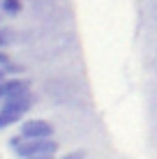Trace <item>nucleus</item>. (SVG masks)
Here are the masks:
<instances>
[{"mask_svg": "<svg viewBox=\"0 0 157 159\" xmlns=\"http://www.w3.org/2000/svg\"><path fill=\"white\" fill-rule=\"evenodd\" d=\"M58 143L53 139H23V143L14 150L16 157L25 159L32 155H56Z\"/></svg>", "mask_w": 157, "mask_h": 159, "instance_id": "nucleus-1", "label": "nucleus"}, {"mask_svg": "<svg viewBox=\"0 0 157 159\" xmlns=\"http://www.w3.org/2000/svg\"><path fill=\"white\" fill-rule=\"evenodd\" d=\"M19 134L23 136V139H53L56 127H53L48 120L30 118V120H23V122H21Z\"/></svg>", "mask_w": 157, "mask_h": 159, "instance_id": "nucleus-2", "label": "nucleus"}, {"mask_svg": "<svg viewBox=\"0 0 157 159\" xmlns=\"http://www.w3.org/2000/svg\"><path fill=\"white\" fill-rule=\"evenodd\" d=\"M35 104V95L28 90V92H21V95H14V97H5L0 108L2 111H14V113H28Z\"/></svg>", "mask_w": 157, "mask_h": 159, "instance_id": "nucleus-3", "label": "nucleus"}, {"mask_svg": "<svg viewBox=\"0 0 157 159\" xmlns=\"http://www.w3.org/2000/svg\"><path fill=\"white\" fill-rule=\"evenodd\" d=\"M28 90H30V81L23 79V76H9V79L2 81L5 97H14V95H21V92H28Z\"/></svg>", "mask_w": 157, "mask_h": 159, "instance_id": "nucleus-4", "label": "nucleus"}, {"mask_svg": "<svg viewBox=\"0 0 157 159\" xmlns=\"http://www.w3.org/2000/svg\"><path fill=\"white\" fill-rule=\"evenodd\" d=\"M23 116L25 113H14V111H2V108H0V129H7V127H12V125L21 122Z\"/></svg>", "mask_w": 157, "mask_h": 159, "instance_id": "nucleus-5", "label": "nucleus"}, {"mask_svg": "<svg viewBox=\"0 0 157 159\" xmlns=\"http://www.w3.org/2000/svg\"><path fill=\"white\" fill-rule=\"evenodd\" d=\"M21 9H23V2H21V0H0V12L7 14V16L21 14Z\"/></svg>", "mask_w": 157, "mask_h": 159, "instance_id": "nucleus-6", "label": "nucleus"}, {"mask_svg": "<svg viewBox=\"0 0 157 159\" xmlns=\"http://www.w3.org/2000/svg\"><path fill=\"white\" fill-rule=\"evenodd\" d=\"M2 69H5V74H7V76H9V74L16 76V74H23V72H25V69H23V65H16V62H12V60H9V62L5 65Z\"/></svg>", "mask_w": 157, "mask_h": 159, "instance_id": "nucleus-7", "label": "nucleus"}, {"mask_svg": "<svg viewBox=\"0 0 157 159\" xmlns=\"http://www.w3.org/2000/svg\"><path fill=\"white\" fill-rule=\"evenodd\" d=\"M60 159H85V150L79 148V150H72V152H67V155H62Z\"/></svg>", "mask_w": 157, "mask_h": 159, "instance_id": "nucleus-8", "label": "nucleus"}, {"mask_svg": "<svg viewBox=\"0 0 157 159\" xmlns=\"http://www.w3.org/2000/svg\"><path fill=\"white\" fill-rule=\"evenodd\" d=\"M7 143H9V148H12V150H16V148H19L21 143H23V136H21V134L9 136V141H7Z\"/></svg>", "mask_w": 157, "mask_h": 159, "instance_id": "nucleus-9", "label": "nucleus"}, {"mask_svg": "<svg viewBox=\"0 0 157 159\" xmlns=\"http://www.w3.org/2000/svg\"><path fill=\"white\" fill-rule=\"evenodd\" d=\"M9 60H12V58H9V56H7V53H5V51H2V48H0V67H5V65H7V62H9Z\"/></svg>", "mask_w": 157, "mask_h": 159, "instance_id": "nucleus-10", "label": "nucleus"}, {"mask_svg": "<svg viewBox=\"0 0 157 159\" xmlns=\"http://www.w3.org/2000/svg\"><path fill=\"white\" fill-rule=\"evenodd\" d=\"M25 159H56V155H32V157H25Z\"/></svg>", "mask_w": 157, "mask_h": 159, "instance_id": "nucleus-11", "label": "nucleus"}, {"mask_svg": "<svg viewBox=\"0 0 157 159\" xmlns=\"http://www.w3.org/2000/svg\"><path fill=\"white\" fill-rule=\"evenodd\" d=\"M5 79H7V74H5V69H2V67H0V83H2V81H5Z\"/></svg>", "mask_w": 157, "mask_h": 159, "instance_id": "nucleus-12", "label": "nucleus"}, {"mask_svg": "<svg viewBox=\"0 0 157 159\" xmlns=\"http://www.w3.org/2000/svg\"><path fill=\"white\" fill-rule=\"evenodd\" d=\"M5 44H7V39H5V35H0V48H2Z\"/></svg>", "mask_w": 157, "mask_h": 159, "instance_id": "nucleus-13", "label": "nucleus"}, {"mask_svg": "<svg viewBox=\"0 0 157 159\" xmlns=\"http://www.w3.org/2000/svg\"><path fill=\"white\" fill-rule=\"evenodd\" d=\"M2 99H5V92H2V83H0V104H2Z\"/></svg>", "mask_w": 157, "mask_h": 159, "instance_id": "nucleus-14", "label": "nucleus"}]
</instances>
